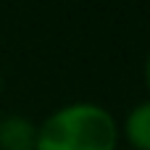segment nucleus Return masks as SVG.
Instances as JSON below:
<instances>
[{
	"instance_id": "nucleus-2",
	"label": "nucleus",
	"mask_w": 150,
	"mask_h": 150,
	"mask_svg": "<svg viewBox=\"0 0 150 150\" xmlns=\"http://www.w3.org/2000/svg\"><path fill=\"white\" fill-rule=\"evenodd\" d=\"M37 145V121L24 113L0 116V150H34Z\"/></svg>"
},
{
	"instance_id": "nucleus-4",
	"label": "nucleus",
	"mask_w": 150,
	"mask_h": 150,
	"mask_svg": "<svg viewBox=\"0 0 150 150\" xmlns=\"http://www.w3.org/2000/svg\"><path fill=\"white\" fill-rule=\"evenodd\" d=\"M142 76H145V87H148V92H150V53H148V58H145V69H142Z\"/></svg>"
},
{
	"instance_id": "nucleus-3",
	"label": "nucleus",
	"mask_w": 150,
	"mask_h": 150,
	"mask_svg": "<svg viewBox=\"0 0 150 150\" xmlns=\"http://www.w3.org/2000/svg\"><path fill=\"white\" fill-rule=\"evenodd\" d=\"M119 129L121 142H127L132 150H150V95L124 113Z\"/></svg>"
},
{
	"instance_id": "nucleus-5",
	"label": "nucleus",
	"mask_w": 150,
	"mask_h": 150,
	"mask_svg": "<svg viewBox=\"0 0 150 150\" xmlns=\"http://www.w3.org/2000/svg\"><path fill=\"white\" fill-rule=\"evenodd\" d=\"M3 82H5V79H3V69H0V95H3Z\"/></svg>"
},
{
	"instance_id": "nucleus-1",
	"label": "nucleus",
	"mask_w": 150,
	"mask_h": 150,
	"mask_svg": "<svg viewBox=\"0 0 150 150\" xmlns=\"http://www.w3.org/2000/svg\"><path fill=\"white\" fill-rule=\"evenodd\" d=\"M116 113L95 100H74L50 111L37 124L34 150H119Z\"/></svg>"
}]
</instances>
